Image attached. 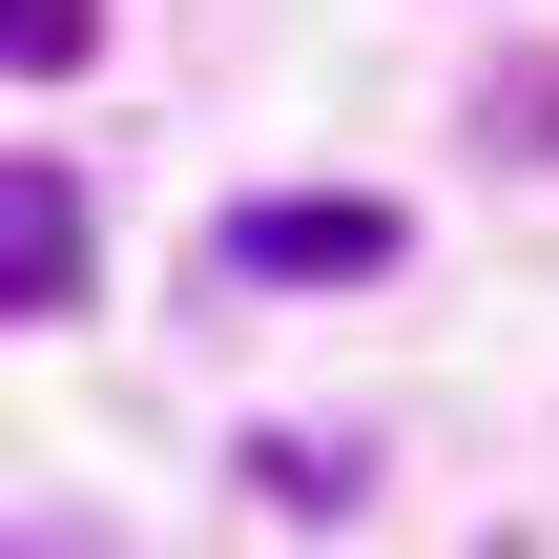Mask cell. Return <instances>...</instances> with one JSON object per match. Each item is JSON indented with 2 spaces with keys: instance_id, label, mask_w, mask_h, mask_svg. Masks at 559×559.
<instances>
[{
  "instance_id": "6da1fadb",
  "label": "cell",
  "mask_w": 559,
  "mask_h": 559,
  "mask_svg": "<svg viewBox=\"0 0 559 559\" xmlns=\"http://www.w3.org/2000/svg\"><path fill=\"white\" fill-rule=\"evenodd\" d=\"M394 270V207H228V290H373Z\"/></svg>"
},
{
  "instance_id": "7a4b0ae2",
  "label": "cell",
  "mask_w": 559,
  "mask_h": 559,
  "mask_svg": "<svg viewBox=\"0 0 559 559\" xmlns=\"http://www.w3.org/2000/svg\"><path fill=\"white\" fill-rule=\"evenodd\" d=\"M83 249H104V228H83V187H62V166H0V311H62V290H83Z\"/></svg>"
},
{
  "instance_id": "3957f363",
  "label": "cell",
  "mask_w": 559,
  "mask_h": 559,
  "mask_svg": "<svg viewBox=\"0 0 559 559\" xmlns=\"http://www.w3.org/2000/svg\"><path fill=\"white\" fill-rule=\"evenodd\" d=\"M83 41H104V0H0V62H21V83H62Z\"/></svg>"
}]
</instances>
